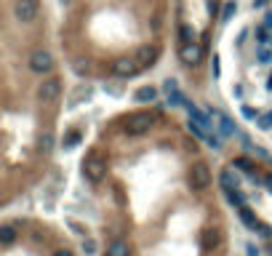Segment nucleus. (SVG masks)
<instances>
[{
	"instance_id": "nucleus-6",
	"label": "nucleus",
	"mask_w": 272,
	"mask_h": 256,
	"mask_svg": "<svg viewBox=\"0 0 272 256\" xmlns=\"http://www.w3.org/2000/svg\"><path fill=\"white\" fill-rule=\"evenodd\" d=\"M13 13L19 21H35L37 19V0H16L13 3Z\"/></svg>"
},
{
	"instance_id": "nucleus-16",
	"label": "nucleus",
	"mask_w": 272,
	"mask_h": 256,
	"mask_svg": "<svg viewBox=\"0 0 272 256\" xmlns=\"http://www.w3.org/2000/svg\"><path fill=\"white\" fill-rule=\"evenodd\" d=\"M256 59L259 61H272V51L267 48V43H256Z\"/></svg>"
},
{
	"instance_id": "nucleus-15",
	"label": "nucleus",
	"mask_w": 272,
	"mask_h": 256,
	"mask_svg": "<svg viewBox=\"0 0 272 256\" xmlns=\"http://www.w3.org/2000/svg\"><path fill=\"white\" fill-rule=\"evenodd\" d=\"M256 128L270 131L272 128V112H259V118H256Z\"/></svg>"
},
{
	"instance_id": "nucleus-2",
	"label": "nucleus",
	"mask_w": 272,
	"mask_h": 256,
	"mask_svg": "<svg viewBox=\"0 0 272 256\" xmlns=\"http://www.w3.org/2000/svg\"><path fill=\"white\" fill-rule=\"evenodd\" d=\"M152 123H155V118L150 112H131L126 118V128L131 134H144V131L152 128Z\"/></svg>"
},
{
	"instance_id": "nucleus-1",
	"label": "nucleus",
	"mask_w": 272,
	"mask_h": 256,
	"mask_svg": "<svg viewBox=\"0 0 272 256\" xmlns=\"http://www.w3.org/2000/svg\"><path fill=\"white\" fill-rule=\"evenodd\" d=\"M190 184H192V190H206L208 184H211V168H208V163H195L190 171Z\"/></svg>"
},
{
	"instance_id": "nucleus-3",
	"label": "nucleus",
	"mask_w": 272,
	"mask_h": 256,
	"mask_svg": "<svg viewBox=\"0 0 272 256\" xmlns=\"http://www.w3.org/2000/svg\"><path fill=\"white\" fill-rule=\"evenodd\" d=\"M104 171H107V163H104L102 158H96V155H91V158L83 163V174H85V179L94 182V184L104 179Z\"/></svg>"
},
{
	"instance_id": "nucleus-7",
	"label": "nucleus",
	"mask_w": 272,
	"mask_h": 256,
	"mask_svg": "<svg viewBox=\"0 0 272 256\" xmlns=\"http://www.w3.org/2000/svg\"><path fill=\"white\" fill-rule=\"evenodd\" d=\"M139 69H142V64H139L136 59H118V61L112 64V75L126 80V77H134Z\"/></svg>"
},
{
	"instance_id": "nucleus-23",
	"label": "nucleus",
	"mask_w": 272,
	"mask_h": 256,
	"mask_svg": "<svg viewBox=\"0 0 272 256\" xmlns=\"http://www.w3.org/2000/svg\"><path fill=\"white\" fill-rule=\"evenodd\" d=\"M75 142H77V134H69V136L64 139V147H72Z\"/></svg>"
},
{
	"instance_id": "nucleus-22",
	"label": "nucleus",
	"mask_w": 272,
	"mask_h": 256,
	"mask_svg": "<svg viewBox=\"0 0 272 256\" xmlns=\"http://www.w3.org/2000/svg\"><path fill=\"white\" fill-rule=\"evenodd\" d=\"M69 230H75V232H77V235H83V238H85V235H88V230H85V227H83V224H77V222H69Z\"/></svg>"
},
{
	"instance_id": "nucleus-13",
	"label": "nucleus",
	"mask_w": 272,
	"mask_h": 256,
	"mask_svg": "<svg viewBox=\"0 0 272 256\" xmlns=\"http://www.w3.org/2000/svg\"><path fill=\"white\" fill-rule=\"evenodd\" d=\"M13 238H16V230H13L11 224H3V227H0V240H3V246H11Z\"/></svg>"
},
{
	"instance_id": "nucleus-24",
	"label": "nucleus",
	"mask_w": 272,
	"mask_h": 256,
	"mask_svg": "<svg viewBox=\"0 0 272 256\" xmlns=\"http://www.w3.org/2000/svg\"><path fill=\"white\" fill-rule=\"evenodd\" d=\"M246 251H248V256H259V248H256L254 243H248V248H246Z\"/></svg>"
},
{
	"instance_id": "nucleus-10",
	"label": "nucleus",
	"mask_w": 272,
	"mask_h": 256,
	"mask_svg": "<svg viewBox=\"0 0 272 256\" xmlns=\"http://www.w3.org/2000/svg\"><path fill=\"white\" fill-rule=\"evenodd\" d=\"M163 88H166V96H168L171 104H187V102H184V96L179 94V88H176L174 80H166V83H163Z\"/></svg>"
},
{
	"instance_id": "nucleus-11",
	"label": "nucleus",
	"mask_w": 272,
	"mask_h": 256,
	"mask_svg": "<svg viewBox=\"0 0 272 256\" xmlns=\"http://www.w3.org/2000/svg\"><path fill=\"white\" fill-rule=\"evenodd\" d=\"M208 115H211V118H216V120H219V134H222V136H230L232 131H235V126H232V123H230L227 118H224L222 112H214V110H211Z\"/></svg>"
},
{
	"instance_id": "nucleus-18",
	"label": "nucleus",
	"mask_w": 272,
	"mask_h": 256,
	"mask_svg": "<svg viewBox=\"0 0 272 256\" xmlns=\"http://www.w3.org/2000/svg\"><path fill=\"white\" fill-rule=\"evenodd\" d=\"M235 168H240V171H246V174H254L256 171V166L248 158H235Z\"/></svg>"
},
{
	"instance_id": "nucleus-8",
	"label": "nucleus",
	"mask_w": 272,
	"mask_h": 256,
	"mask_svg": "<svg viewBox=\"0 0 272 256\" xmlns=\"http://www.w3.org/2000/svg\"><path fill=\"white\" fill-rule=\"evenodd\" d=\"M179 59H182L184 64H200V59H203V48H200L198 43H182V48H179Z\"/></svg>"
},
{
	"instance_id": "nucleus-12",
	"label": "nucleus",
	"mask_w": 272,
	"mask_h": 256,
	"mask_svg": "<svg viewBox=\"0 0 272 256\" xmlns=\"http://www.w3.org/2000/svg\"><path fill=\"white\" fill-rule=\"evenodd\" d=\"M155 96H158V91H155L152 85H142V88H139L136 94H134V99H136V102H152Z\"/></svg>"
},
{
	"instance_id": "nucleus-21",
	"label": "nucleus",
	"mask_w": 272,
	"mask_h": 256,
	"mask_svg": "<svg viewBox=\"0 0 272 256\" xmlns=\"http://www.w3.org/2000/svg\"><path fill=\"white\" fill-rule=\"evenodd\" d=\"M83 251H85V254H96V240L85 238V240H83Z\"/></svg>"
},
{
	"instance_id": "nucleus-5",
	"label": "nucleus",
	"mask_w": 272,
	"mask_h": 256,
	"mask_svg": "<svg viewBox=\"0 0 272 256\" xmlns=\"http://www.w3.org/2000/svg\"><path fill=\"white\" fill-rule=\"evenodd\" d=\"M29 67H32L35 72H51V69H53V56L48 51L37 48V51L29 53Z\"/></svg>"
},
{
	"instance_id": "nucleus-20",
	"label": "nucleus",
	"mask_w": 272,
	"mask_h": 256,
	"mask_svg": "<svg viewBox=\"0 0 272 256\" xmlns=\"http://www.w3.org/2000/svg\"><path fill=\"white\" fill-rule=\"evenodd\" d=\"M37 144H40V150H45V152H48L51 147H53V136H51V134H43L40 139H37Z\"/></svg>"
},
{
	"instance_id": "nucleus-9",
	"label": "nucleus",
	"mask_w": 272,
	"mask_h": 256,
	"mask_svg": "<svg viewBox=\"0 0 272 256\" xmlns=\"http://www.w3.org/2000/svg\"><path fill=\"white\" fill-rule=\"evenodd\" d=\"M134 59H136L142 67H152L155 59H158V48H155V45H139V51H136Z\"/></svg>"
},
{
	"instance_id": "nucleus-17",
	"label": "nucleus",
	"mask_w": 272,
	"mask_h": 256,
	"mask_svg": "<svg viewBox=\"0 0 272 256\" xmlns=\"http://www.w3.org/2000/svg\"><path fill=\"white\" fill-rule=\"evenodd\" d=\"M222 187H224V192H235L238 190V184H235V179H232L230 171H224L222 174Z\"/></svg>"
},
{
	"instance_id": "nucleus-14",
	"label": "nucleus",
	"mask_w": 272,
	"mask_h": 256,
	"mask_svg": "<svg viewBox=\"0 0 272 256\" xmlns=\"http://www.w3.org/2000/svg\"><path fill=\"white\" fill-rule=\"evenodd\" d=\"M107 256H128V246L120 243V240H115V243L107 248Z\"/></svg>"
},
{
	"instance_id": "nucleus-25",
	"label": "nucleus",
	"mask_w": 272,
	"mask_h": 256,
	"mask_svg": "<svg viewBox=\"0 0 272 256\" xmlns=\"http://www.w3.org/2000/svg\"><path fill=\"white\" fill-rule=\"evenodd\" d=\"M53 256H72V251H67V248H61V251H56Z\"/></svg>"
},
{
	"instance_id": "nucleus-4",
	"label": "nucleus",
	"mask_w": 272,
	"mask_h": 256,
	"mask_svg": "<svg viewBox=\"0 0 272 256\" xmlns=\"http://www.w3.org/2000/svg\"><path fill=\"white\" fill-rule=\"evenodd\" d=\"M59 94H61V83L56 80V77H48V80H43V83H40V88H37V99H40L43 104L56 102Z\"/></svg>"
},
{
	"instance_id": "nucleus-19",
	"label": "nucleus",
	"mask_w": 272,
	"mask_h": 256,
	"mask_svg": "<svg viewBox=\"0 0 272 256\" xmlns=\"http://www.w3.org/2000/svg\"><path fill=\"white\" fill-rule=\"evenodd\" d=\"M235 11H238V3H235V0H227V5H224L222 19H224V21H230L232 16H235Z\"/></svg>"
}]
</instances>
